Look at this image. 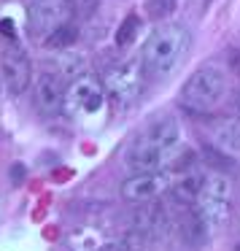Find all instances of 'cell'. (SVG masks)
<instances>
[{
  "instance_id": "obj_21",
  "label": "cell",
  "mask_w": 240,
  "mask_h": 251,
  "mask_svg": "<svg viewBox=\"0 0 240 251\" xmlns=\"http://www.w3.org/2000/svg\"><path fill=\"white\" fill-rule=\"evenodd\" d=\"M229 116H232V119H238V122H240V89H238V92H235L232 103H229Z\"/></svg>"
},
{
  "instance_id": "obj_15",
  "label": "cell",
  "mask_w": 240,
  "mask_h": 251,
  "mask_svg": "<svg viewBox=\"0 0 240 251\" xmlns=\"http://www.w3.org/2000/svg\"><path fill=\"white\" fill-rule=\"evenodd\" d=\"M103 249V238L95 229H76L68 240V251H100Z\"/></svg>"
},
{
  "instance_id": "obj_10",
  "label": "cell",
  "mask_w": 240,
  "mask_h": 251,
  "mask_svg": "<svg viewBox=\"0 0 240 251\" xmlns=\"http://www.w3.org/2000/svg\"><path fill=\"white\" fill-rule=\"evenodd\" d=\"M33 103L35 108L41 111L44 116H57L65 111L68 105V92H65V84L57 73H41L33 84Z\"/></svg>"
},
{
  "instance_id": "obj_13",
  "label": "cell",
  "mask_w": 240,
  "mask_h": 251,
  "mask_svg": "<svg viewBox=\"0 0 240 251\" xmlns=\"http://www.w3.org/2000/svg\"><path fill=\"white\" fill-rule=\"evenodd\" d=\"M216 143L224 146L227 151H240V122L238 119H224L216 127Z\"/></svg>"
},
{
  "instance_id": "obj_11",
  "label": "cell",
  "mask_w": 240,
  "mask_h": 251,
  "mask_svg": "<svg viewBox=\"0 0 240 251\" xmlns=\"http://www.w3.org/2000/svg\"><path fill=\"white\" fill-rule=\"evenodd\" d=\"M170 219L165 216L162 205H148L143 208L141 213L135 216V235L143 240H151V238H159V235L165 232V227H168Z\"/></svg>"
},
{
  "instance_id": "obj_8",
  "label": "cell",
  "mask_w": 240,
  "mask_h": 251,
  "mask_svg": "<svg viewBox=\"0 0 240 251\" xmlns=\"http://www.w3.org/2000/svg\"><path fill=\"white\" fill-rule=\"evenodd\" d=\"M105 84L95 76H78L68 87V111L78 119H95L105 108Z\"/></svg>"
},
{
  "instance_id": "obj_17",
  "label": "cell",
  "mask_w": 240,
  "mask_h": 251,
  "mask_svg": "<svg viewBox=\"0 0 240 251\" xmlns=\"http://www.w3.org/2000/svg\"><path fill=\"white\" fill-rule=\"evenodd\" d=\"M175 3H178V0H148V3H146V14L151 19H165L168 14H173Z\"/></svg>"
},
{
  "instance_id": "obj_12",
  "label": "cell",
  "mask_w": 240,
  "mask_h": 251,
  "mask_svg": "<svg viewBox=\"0 0 240 251\" xmlns=\"http://www.w3.org/2000/svg\"><path fill=\"white\" fill-rule=\"evenodd\" d=\"M205 176L202 173H184L175 178V184L170 186V195H173V202L178 205H194L197 197H200L202 186H205Z\"/></svg>"
},
{
  "instance_id": "obj_1",
  "label": "cell",
  "mask_w": 240,
  "mask_h": 251,
  "mask_svg": "<svg viewBox=\"0 0 240 251\" xmlns=\"http://www.w3.org/2000/svg\"><path fill=\"white\" fill-rule=\"evenodd\" d=\"M181 146V125L175 116H162L148 130L132 141L127 149V168L132 173L138 170H162L170 165Z\"/></svg>"
},
{
  "instance_id": "obj_5",
  "label": "cell",
  "mask_w": 240,
  "mask_h": 251,
  "mask_svg": "<svg viewBox=\"0 0 240 251\" xmlns=\"http://www.w3.org/2000/svg\"><path fill=\"white\" fill-rule=\"evenodd\" d=\"M178 173L170 168L162 170H138L130 178L121 181L119 192L127 202H151L157 197H162L165 192H170V186L175 184Z\"/></svg>"
},
{
  "instance_id": "obj_9",
  "label": "cell",
  "mask_w": 240,
  "mask_h": 251,
  "mask_svg": "<svg viewBox=\"0 0 240 251\" xmlns=\"http://www.w3.org/2000/svg\"><path fill=\"white\" fill-rule=\"evenodd\" d=\"M0 78H3V87L11 98L27 92L30 81H33V62L19 44H8L0 51Z\"/></svg>"
},
{
  "instance_id": "obj_16",
  "label": "cell",
  "mask_w": 240,
  "mask_h": 251,
  "mask_svg": "<svg viewBox=\"0 0 240 251\" xmlns=\"http://www.w3.org/2000/svg\"><path fill=\"white\" fill-rule=\"evenodd\" d=\"M138 33H141V19L135 17V14H130V17L124 19V22L119 25V30H116V46H132V41L138 38Z\"/></svg>"
},
{
  "instance_id": "obj_7",
  "label": "cell",
  "mask_w": 240,
  "mask_h": 251,
  "mask_svg": "<svg viewBox=\"0 0 240 251\" xmlns=\"http://www.w3.org/2000/svg\"><path fill=\"white\" fill-rule=\"evenodd\" d=\"M143 81H146V71H143L141 60H121L114 68L105 71V92L119 103H132L141 98Z\"/></svg>"
},
{
  "instance_id": "obj_4",
  "label": "cell",
  "mask_w": 240,
  "mask_h": 251,
  "mask_svg": "<svg viewBox=\"0 0 240 251\" xmlns=\"http://www.w3.org/2000/svg\"><path fill=\"white\" fill-rule=\"evenodd\" d=\"M194 211L205 219L211 229L224 227L229 222V213H232V189H229V181L224 176H211L205 181V186H202L200 197L194 202Z\"/></svg>"
},
{
  "instance_id": "obj_20",
  "label": "cell",
  "mask_w": 240,
  "mask_h": 251,
  "mask_svg": "<svg viewBox=\"0 0 240 251\" xmlns=\"http://www.w3.org/2000/svg\"><path fill=\"white\" fill-rule=\"evenodd\" d=\"M100 251H132V246L127 240H111V243H103Z\"/></svg>"
},
{
  "instance_id": "obj_2",
  "label": "cell",
  "mask_w": 240,
  "mask_h": 251,
  "mask_svg": "<svg viewBox=\"0 0 240 251\" xmlns=\"http://www.w3.org/2000/svg\"><path fill=\"white\" fill-rule=\"evenodd\" d=\"M192 46V33L186 25L168 22L154 27V33L146 38L141 51V62L146 78H165L184 62Z\"/></svg>"
},
{
  "instance_id": "obj_19",
  "label": "cell",
  "mask_w": 240,
  "mask_h": 251,
  "mask_svg": "<svg viewBox=\"0 0 240 251\" xmlns=\"http://www.w3.org/2000/svg\"><path fill=\"white\" fill-rule=\"evenodd\" d=\"M227 65H229V71H235V73L240 76V46H238V49H229Z\"/></svg>"
},
{
  "instance_id": "obj_14",
  "label": "cell",
  "mask_w": 240,
  "mask_h": 251,
  "mask_svg": "<svg viewBox=\"0 0 240 251\" xmlns=\"http://www.w3.org/2000/svg\"><path fill=\"white\" fill-rule=\"evenodd\" d=\"M76 41H78V25L76 22H65L60 30H54V33H51L44 44L49 46V49L65 51V49H73V44H76Z\"/></svg>"
},
{
  "instance_id": "obj_3",
  "label": "cell",
  "mask_w": 240,
  "mask_h": 251,
  "mask_svg": "<svg viewBox=\"0 0 240 251\" xmlns=\"http://www.w3.org/2000/svg\"><path fill=\"white\" fill-rule=\"evenodd\" d=\"M229 92V73L216 62H205L197 68L181 87V105L192 114H208L213 111Z\"/></svg>"
},
{
  "instance_id": "obj_18",
  "label": "cell",
  "mask_w": 240,
  "mask_h": 251,
  "mask_svg": "<svg viewBox=\"0 0 240 251\" xmlns=\"http://www.w3.org/2000/svg\"><path fill=\"white\" fill-rule=\"evenodd\" d=\"M71 8H73V17H92L95 8H97V0H71Z\"/></svg>"
},
{
  "instance_id": "obj_6",
  "label": "cell",
  "mask_w": 240,
  "mask_h": 251,
  "mask_svg": "<svg viewBox=\"0 0 240 251\" xmlns=\"http://www.w3.org/2000/svg\"><path fill=\"white\" fill-rule=\"evenodd\" d=\"M73 17L71 0H30L27 3V33L35 41H46Z\"/></svg>"
}]
</instances>
